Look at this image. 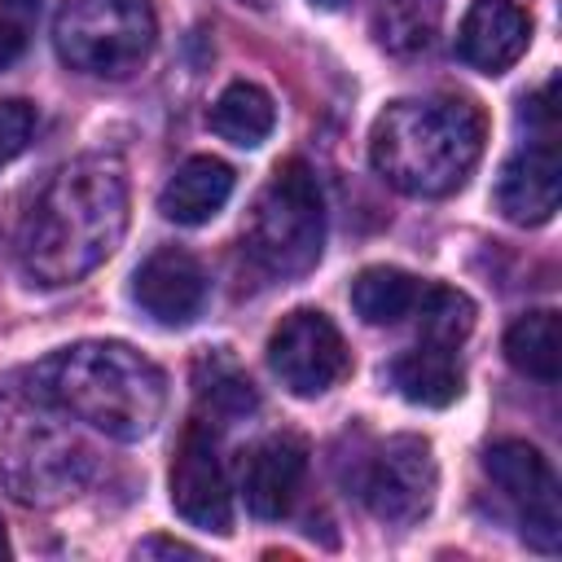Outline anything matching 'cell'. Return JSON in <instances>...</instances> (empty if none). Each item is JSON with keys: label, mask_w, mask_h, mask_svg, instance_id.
<instances>
[{"label": "cell", "mask_w": 562, "mask_h": 562, "mask_svg": "<svg viewBox=\"0 0 562 562\" xmlns=\"http://www.w3.org/2000/svg\"><path fill=\"white\" fill-rule=\"evenodd\" d=\"M487 123L465 97H404L391 101L369 136L373 171L408 198L457 193L479 154Z\"/></svg>", "instance_id": "3"}, {"label": "cell", "mask_w": 562, "mask_h": 562, "mask_svg": "<svg viewBox=\"0 0 562 562\" xmlns=\"http://www.w3.org/2000/svg\"><path fill=\"white\" fill-rule=\"evenodd\" d=\"M127 233V180L114 158H75L35 193L18 259L40 285H70L101 268Z\"/></svg>", "instance_id": "1"}, {"label": "cell", "mask_w": 562, "mask_h": 562, "mask_svg": "<svg viewBox=\"0 0 562 562\" xmlns=\"http://www.w3.org/2000/svg\"><path fill=\"white\" fill-rule=\"evenodd\" d=\"M171 505L184 522L228 536L233 531V496H228V479L220 465V448H215V430L211 422H193L176 448L171 461Z\"/></svg>", "instance_id": "10"}, {"label": "cell", "mask_w": 562, "mask_h": 562, "mask_svg": "<svg viewBox=\"0 0 562 562\" xmlns=\"http://www.w3.org/2000/svg\"><path fill=\"white\" fill-rule=\"evenodd\" d=\"M391 386H395L408 404L448 408V404L461 395V364H457V351L417 342L413 351H404V356L391 360Z\"/></svg>", "instance_id": "16"}, {"label": "cell", "mask_w": 562, "mask_h": 562, "mask_svg": "<svg viewBox=\"0 0 562 562\" xmlns=\"http://www.w3.org/2000/svg\"><path fill=\"white\" fill-rule=\"evenodd\" d=\"M505 360L536 378V382H558L562 373V329H558V312L553 307H540V312H527L509 325L505 334Z\"/></svg>", "instance_id": "18"}, {"label": "cell", "mask_w": 562, "mask_h": 562, "mask_svg": "<svg viewBox=\"0 0 562 562\" xmlns=\"http://www.w3.org/2000/svg\"><path fill=\"white\" fill-rule=\"evenodd\" d=\"M237 4H268V0H237Z\"/></svg>", "instance_id": "29"}, {"label": "cell", "mask_w": 562, "mask_h": 562, "mask_svg": "<svg viewBox=\"0 0 562 562\" xmlns=\"http://www.w3.org/2000/svg\"><path fill=\"white\" fill-rule=\"evenodd\" d=\"M272 123H277L272 97L259 83H246V79L228 83L215 97V105H211V132L224 136L228 145H241V149L263 145L268 132H272Z\"/></svg>", "instance_id": "17"}, {"label": "cell", "mask_w": 562, "mask_h": 562, "mask_svg": "<svg viewBox=\"0 0 562 562\" xmlns=\"http://www.w3.org/2000/svg\"><path fill=\"white\" fill-rule=\"evenodd\" d=\"M417 334L422 342L430 347H448L457 351L470 329H474V303L461 294V290H448V285H430L417 294Z\"/></svg>", "instance_id": "21"}, {"label": "cell", "mask_w": 562, "mask_h": 562, "mask_svg": "<svg viewBox=\"0 0 562 562\" xmlns=\"http://www.w3.org/2000/svg\"><path fill=\"white\" fill-rule=\"evenodd\" d=\"M307 474V443L299 435H268L241 457V496L255 518H285Z\"/></svg>", "instance_id": "13"}, {"label": "cell", "mask_w": 562, "mask_h": 562, "mask_svg": "<svg viewBox=\"0 0 562 562\" xmlns=\"http://www.w3.org/2000/svg\"><path fill=\"white\" fill-rule=\"evenodd\" d=\"M316 9H342V0H312Z\"/></svg>", "instance_id": "27"}, {"label": "cell", "mask_w": 562, "mask_h": 562, "mask_svg": "<svg viewBox=\"0 0 562 562\" xmlns=\"http://www.w3.org/2000/svg\"><path fill=\"white\" fill-rule=\"evenodd\" d=\"M35 136V105L31 101H0V167H9Z\"/></svg>", "instance_id": "23"}, {"label": "cell", "mask_w": 562, "mask_h": 562, "mask_svg": "<svg viewBox=\"0 0 562 562\" xmlns=\"http://www.w3.org/2000/svg\"><path fill=\"white\" fill-rule=\"evenodd\" d=\"M360 492L382 522L391 527L417 522L435 505V492H439V465H435L430 443L422 435H391L386 443H378Z\"/></svg>", "instance_id": "8"}, {"label": "cell", "mask_w": 562, "mask_h": 562, "mask_svg": "<svg viewBox=\"0 0 562 562\" xmlns=\"http://www.w3.org/2000/svg\"><path fill=\"white\" fill-rule=\"evenodd\" d=\"M439 18H443V0H373V35L391 53L426 48Z\"/></svg>", "instance_id": "20"}, {"label": "cell", "mask_w": 562, "mask_h": 562, "mask_svg": "<svg viewBox=\"0 0 562 562\" xmlns=\"http://www.w3.org/2000/svg\"><path fill=\"white\" fill-rule=\"evenodd\" d=\"M562 198V162H558V136H536L522 145L496 176V211L509 224L536 228L549 224Z\"/></svg>", "instance_id": "11"}, {"label": "cell", "mask_w": 562, "mask_h": 562, "mask_svg": "<svg viewBox=\"0 0 562 562\" xmlns=\"http://www.w3.org/2000/svg\"><path fill=\"white\" fill-rule=\"evenodd\" d=\"M31 391L119 443L145 439L167 408L162 369L127 342L61 347L31 369Z\"/></svg>", "instance_id": "2"}, {"label": "cell", "mask_w": 562, "mask_h": 562, "mask_svg": "<svg viewBox=\"0 0 562 562\" xmlns=\"http://www.w3.org/2000/svg\"><path fill=\"white\" fill-rule=\"evenodd\" d=\"M417 294H422V281L413 272L386 268V263H373V268H364L351 281V307L369 325H395V321H404L417 307Z\"/></svg>", "instance_id": "19"}, {"label": "cell", "mask_w": 562, "mask_h": 562, "mask_svg": "<svg viewBox=\"0 0 562 562\" xmlns=\"http://www.w3.org/2000/svg\"><path fill=\"white\" fill-rule=\"evenodd\" d=\"M228 193H233V167L220 162V158H211V154H198V158L180 162L176 176L162 184L158 211H162L171 224L193 228V224L215 220V215L224 211Z\"/></svg>", "instance_id": "15"}, {"label": "cell", "mask_w": 562, "mask_h": 562, "mask_svg": "<svg viewBox=\"0 0 562 562\" xmlns=\"http://www.w3.org/2000/svg\"><path fill=\"white\" fill-rule=\"evenodd\" d=\"M268 364L290 395H325L347 373V342L325 312L299 307L268 338Z\"/></svg>", "instance_id": "9"}, {"label": "cell", "mask_w": 562, "mask_h": 562, "mask_svg": "<svg viewBox=\"0 0 562 562\" xmlns=\"http://www.w3.org/2000/svg\"><path fill=\"white\" fill-rule=\"evenodd\" d=\"M136 558H198V549L184 544V540L154 536V540H140V544H136Z\"/></svg>", "instance_id": "24"}, {"label": "cell", "mask_w": 562, "mask_h": 562, "mask_svg": "<svg viewBox=\"0 0 562 562\" xmlns=\"http://www.w3.org/2000/svg\"><path fill=\"white\" fill-rule=\"evenodd\" d=\"M132 299L158 325H189L206 303V272L189 250L162 246L136 268Z\"/></svg>", "instance_id": "12"}, {"label": "cell", "mask_w": 562, "mask_h": 562, "mask_svg": "<svg viewBox=\"0 0 562 562\" xmlns=\"http://www.w3.org/2000/svg\"><path fill=\"white\" fill-rule=\"evenodd\" d=\"M531 40V22L514 0H470L461 26H457V57L470 70L505 75Z\"/></svg>", "instance_id": "14"}, {"label": "cell", "mask_w": 562, "mask_h": 562, "mask_svg": "<svg viewBox=\"0 0 562 562\" xmlns=\"http://www.w3.org/2000/svg\"><path fill=\"white\" fill-rule=\"evenodd\" d=\"M483 474L509 501L522 540L540 553H553L562 544V505L553 465L540 457V448H531L527 439H496L483 452Z\"/></svg>", "instance_id": "7"}, {"label": "cell", "mask_w": 562, "mask_h": 562, "mask_svg": "<svg viewBox=\"0 0 562 562\" xmlns=\"http://www.w3.org/2000/svg\"><path fill=\"white\" fill-rule=\"evenodd\" d=\"M325 246V206L321 184L307 162H281L259 189L246 220V255L268 277H303Z\"/></svg>", "instance_id": "5"}, {"label": "cell", "mask_w": 562, "mask_h": 562, "mask_svg": "<svg viewBox=\"0 0 562 562\" xmlns=\"http://www.w3.org/2000/svg\"><path fill=\"white\" fill-rule=\"evenodd\" d=\"M202 400L211 404V413H215V417H241V413H250V408L259 404V400H255L250 378H241L233 364L211 369V382L202 386Z\"/></svg>", "instance_id": "22"}, {"label": "cell", "mask_w": 562, "mask_h": 562, "mask_svg": "<svg viewBox=\"0 0 562 562\" xmlns=\"http://www.w3.org/2000/svg\"><path fill=\"white\" fill-rule=\"evenodd\" d=\"M154 4L149 0H61L53 18L57 57L97 79H127L154 53Z\"/></svg>", "instance_id": "6"}, {"label": "cell", "mask_w": 562, "mask_h": 562, "mask_svg": "<svg viewBox=\"0 0 562 562\" xmlns=\"http://www.w3.org/2000/svg\"><path fill=\"white\" fill-rule=\"evenodd\" d=\"M9 4H22V9H31V4H35V0H9Z\"/></svg>", "instance_id": "28"}, {"label": "cell", "mask_w": 562, "mask_h": 562, "mask_svg": "<svg viewBox=\"0 0 562 562\" xmlns=\"http://www.w3.org/2000/svg\"><path fill=\"white\" fill-rule=\"evenodd\" d=\"M0 558H9V531H4V518H0Z\"/></svg>", "instance_id": "26"}, {"label": "cell", "mask_w": 562, "mask_h": 562, "mask_svg": "<svg viewBox=\"0 0 562 562\" xmlns=\"http://www.w3.org/2000/svg\"><path fill=\"white\" fill-rule=\"evenodd\" d=\"M88 443L57 417V404L26 391L0 395V483L26 505H57L88 479Z\"/></svg>", "instance_id": "4"}, {"label": "cell", "mask_w": 562, "mask_h": 562, "mask_svg": "<svg viewBox=\"0 0 562 562\" xmlns=\"http://www.w3.org/2000/svg\"><path fill=\"white\" fill-rule=\"evenodd\" d=\"M22 26L18 22H9V18H0V70L9 66V61H18V53H22Z\"/></svg>", "instance_id": "25"}]
</instances>
